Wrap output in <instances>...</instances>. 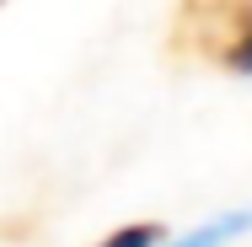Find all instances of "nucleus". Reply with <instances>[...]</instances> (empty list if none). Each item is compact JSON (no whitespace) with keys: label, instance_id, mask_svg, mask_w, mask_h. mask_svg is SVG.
I'll return each instance as SVG.
<instances>
[{"label":"nucleus","instance_id":"3","mask_svg":"<svg viewBox=\"0 0 252 247\" xmlns=\"http://www.w3.org/2000/svg\"><path fill=\"white\" fill-rule=\"evenodd\" d=\"M161 242V226L156 220H140V226H118L113 237H102L97 247H156Z\"/></svg>","mask_w":252,"mask_h":247},{"label":"nucleus","instance_id":"1","mask_svg":"<svg viewBox=\"0 0 252 247\" xmlns=\"http://www.w3.org/2000/svg\"><path fill=\"white\" fill-rule=\"evenodd\" d=\"M172 38L236 75H252V0H188Z\"/></svg>","mask_w":252,"mask_h":247},{"label":"nucleus","instance_id":"2","mask_svg":"<svg viewBox=\"0 0 252 247\" xmlns=\"http://www.w3.org/2000/svg\"><path fill=\"white\" fill-rule=\"evenodd\" d=\"M247 231H252V210H231V215H215V220L193 226L188 237H177V242H166V247H231L236 237H247Z\"/></svg>","mask_w":252,"mask_h":247}]
</instances>
